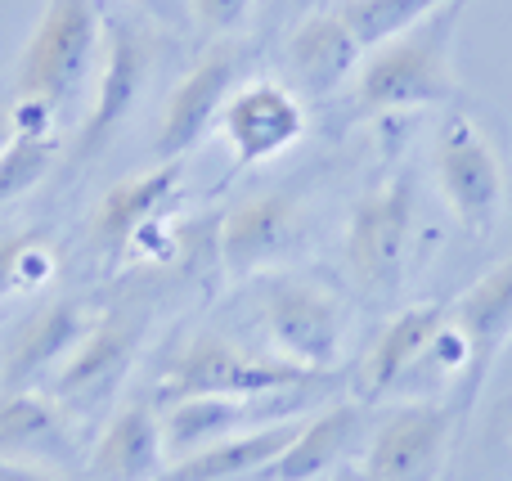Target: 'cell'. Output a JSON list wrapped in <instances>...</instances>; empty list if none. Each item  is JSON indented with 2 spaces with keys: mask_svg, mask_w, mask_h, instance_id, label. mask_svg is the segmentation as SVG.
<instances>
[{
  "mask_svg": "<svg viewBox=\"0 0 512 481\" xmlns=\"http://www.w3.org/2000/svg\"><path fill=\"white\" fill-rule=\"evenodd\" d=\"M450 320L468 342V360H472L468 387H481V378L495 369L499 351L512 342V257L499 261L495 270H486L450 306Z\"/></svg>",
  "mask_w": 512,
  "mask_h": 481,
  "instance_id": "13",
  "label": "cell"
},
{
  "mask_svg": "<svg viewBox=\"0 0 512 481\" xmlns=\"http://www.w3.org/2000/svg\"><path fill=\"white\" fill-rule=\"evenodd\" d=\"M360 59V41L333 9L301 18V27L288 36V68L306 95H333L360 72Z\"/></svg>",
  "mask_w": 512,
  "mask_h": 481,
  "instance_id": "16",
  "label": "cell"
},
{
  "mask_svg": "<svg viewBox=\"0 0 512 481\" xmlns=\"http://www.w3.org/2000/svg\"><path fill=\"white\" fill-rule=\"evenodd\" d=\"M319 374L301 365H288L279 356H252V351L234 347V342L216 338H194L180 347V356L167 369V396H239V401H256L270 392H288V387H306Z\"/></svg>",
  "mask_w": 512,
  "mask_h": 481,
  "instance_id": "6",
  "label": "cell"
},
{
  "mask_svg": "<svg viewBox=\"0 0 512 481\" xmlns=\"http://www.w3.org/2000/svg\"><path fill=\"white\" fill-rule=\"evenodd\" d=\"M216 126H221L234 162L256 167V162L279 158L283 149H292L306 135V108L279 81H248L225 99Z\"/></svg>",
  "mask_w": 512,
  "mask_h": 481,
  "instance_id": "9",
  "label": "cell"
},
{
  "mask_svg": "<svg viewBox=\"0 0 512 481\" xmlns=\"http://www.w3.org/2000/svg\"><path fill=\"white\" fill-rule=\"evenodd\" d=\"M328 481H369V473H364V468H337Z\"/></svg>",
  "mask_w": 512,
  "mask_h": 481,
  "instance_id": "27",
  "label": "cell"
},
{
  "mask_svg": "<svg viewBox=\"0 0 512 481\" xmlns=\"http://www.w3.org/2000/svg\"><path fill=\"white\" fill-rule=\"evenodd\" d=\"M450 437L454 410L432 401L400 405L373 428L360 468L369 481H436L450 455Z\"/></svg>",
  "mask_w": 512,
  "mask_h": 481,
  "instance_id": "7",
  "label": "cell"
},
{
  "mask_svg": "<svg viewBox=\"0 0 512 481\" xmlns=\"http://www.w3.org/2000/svg\"><path fill=\"white\" fill-rule=\"evenodd\" d=\"M95 481H158L167 473V450H162V423L149 405H126L90 455Z\"/></svg>",
  "mask_w": 512,
  "mask_h": 481,
  "instance_id": "19",
  "label": "cell"
},
{
  "mask_svg": "<svg viewBox=\"0 0 512 481\" xmlns=\"http://www.w3.org/2000/svg\"><path fill=\"white\" fill-rule=\"evenodd\" d=\"M0 481H59L50 468L36 464H14V459H0Z\"/></svg>",
  "mask_w": 512,
  "mask_h": 481,
  "instance_id": "26",
  "label": "cell"
},
{
  "mask_svg": "<svg viewBox=\"0 0 512 481\" xmlns=\"http://www.w3.org/2000/svg\"><path fill=\"white\" fill-rule=\"evenodd\" d=\"M301 234H306V221L288 194H256L225 212L216 252H221L225 275L248 279L256 270H270L283 257H292L301 248Z\"/></svg>",
  "mask_w": 512,
  "mask_h": 481,
  "instance_id": "8",
  "label": "cell"
},
{
  "mask_svg": "<svg viewBox=\"0 0 512 481\" xmlns=\"http://www.w3.org/2000/svg\"><path fill=\"white\" fill-rule=\"evenodd\" d=\"M248 419H252V405L239 401V396H180V401H171L167 414H158L167 468L216 446V441L248 432Z\"/></svg>",
  "mask_w": 512,
  "mask_h": 481,
  "instance_id": "22",
  "label": "cell"
},
{
  "mask_svg": "<svg viewBox=\"0 0 512 481\" xmlns=\"http://www.w3.org/2000/svg\"><path fill=\"white\" fill-rule=\"evenodd\" d=\"M252 5H256V0H189L194 18L207 27V32H216V36L243 32V27H248V18H252Z\"/></svg>",
  "mask_w": 512,
  "mask_h": 481,
  "instance_id": "25",
  "label": "cell"
},
{
  "mask_svg": "<svg viewBox=\"0 0 512 481\" xmlns=\"http://www.w3.org/2000/svg\"><path fill=\"white\" fill-rule=\"evenodd\" d=\"M445 311L450 306L441 302H423V306H405L387 329L378 333V342L369 347L364 356V369H360V383H364V396H387L396 387H405L409 378L423 369L427 351H432V338L436 329L445 324Z\"/></svg>",
  "mask_w": 512,
  "mask_h": 481,
  "instance_id": "15",
  "label": "cell"
},
{
  "mask_svg": "<svg viewBox=\"0 0 512 481\" xmlns=\"http://www.w3.org/2000/svg\"><path fill=\"white\" fill-rule=\"evenodd\" d=\"M418 234V185L396 171L351 207L346 221V266L369 297H391L405 284V266Z\"/></svg>",
  "mask_w": 512,
  "mask_h": 481,
  "instance_id": "3",
  "label": "cell"
},
{
  "mask_svg": "<svg viewBox=\"0 0 512 481\" xmlns=\"http://www.w3.org/2000/svg\"><path fill=\"white\" fill-rule=\"evenodd\" d=\"M104 54V14L95 0H45L23 54H18V99H41L54 113L95 81Z\"/></svg>",
  "mask_w": 512,
  "mask_h": 481,
  "instance_id": "2",
  "label": "cell"
},
{
  "mask_svg": "<svg viewBox=\"0 0 512 481\" xmlns=\"http://www.w3.org/2000/svg\"><path fill=\"white\" fill-rule=\"evenodd\" d=\"M0 459L14 464H36L50 468L72 459V432L54 401L27 392H5L0 396Z\"/></svg>",
  "mask_w": 512,
  "mask_h": 481,
  "instance_id": "21",
  "label": "cell"
},
{
  "mask_svg": "<svg viewBox=\"0 0 512 481\" xmlns=\"http://www.w3.org/2000/svg\"><path fill=\"white\" fill-rule=\"evenodd\" d=\"M360 428L364 423H360L355 405H333V410H324V414H310L297 437L283 446V455L270 459V464L248 481H315L319 473L342 464L346 450L360 441Z\"/></svg>",
  "mask_w": 512,
  "mask_h": 481,
  "instance_id": "20",
  "label": "cell"
},
{
  "mask_svg": "<svg viewBox=\"0 0 512 481\" xmlns=\"http://www.w3.org/2000/svg\"><path fill=\"white\" fill-rule=\"evenodd\" d=\"M54 248L45 239H0V302L27 297L54 279Z\"/></svg>",
  "mask_w": 512,
  "mask_h": 481,
  "instance_id": "24",
  "label": "cell"
},
{
  "mask_svg": "<svg viewBox=\"0 0 512 481\" xmlns=\"http://www.w3.org/2000/svg\"><path fill=\"white\" fill-rule=\"evenodd\" d=\"M301 423L306 419H279V423H261V428L239 432V437H225V441H216V446L171 464L158 481H248L261 473L270 459L283 455V446L301 432Z\"/></svg>",
  "mask_w": 512,
  "mask_h": 481,
  "instance_id": "18",
  "label": "cell"
},
{
  "mask_svg": "<svg viewBox=\"0 0 512 481\" xmlns=\"http://www.w3.org/2000/svg\"><path fill=\"white\" fill-rule=\"evenodd\" d=\"M239 50L221 45V50H207L194 68L180 77V86L167 95L162 108V126H158V153L162 162H180L216 122H221L225 99L234 95V81H239Z\"/></svg>",
  "mask_w": 512,
  "mask_h": 481,
  "instance_id": "10",
  "label": "cell"
},
{
  "mask_svg": "<svg viewBox=\"0 0 512 481\" xmlns=\"http://www.w3.org/2000/svg\"><path fill=\"white\" fill-rule=\"evenodd\" d=\"M90 315L77 302H54L41 315L18 329L14 347L5 351V365H0V387L5 392H27V383H36L41 374L59 369L63 360L77 351V342L86 338Z\"/></svg>",
  "mask_w": 512,
  "mask_h": 481,
  "instance_id": "14",
  "label": "cell"
},
{
  "mask_svg": "<svg viewBox=\"0 0 512 481\" xmlns=\"http://www.w3.org/2000/svg\"><path fill=\"white\" fill-rule=\"evenodd\" d=\"M9 135H14V126H9V113H5V108H0V153H5Z\"/></svg>",
  "mask_w": 512,
  "mask_h": 481,
  "instance_id": "28",
  "label": "cell"
},
{
  "mask_svg": "<svg viewBox=\"0 0 512 481\" xmlns=\"http://www.w3.org/2000/svg\"><path fill=\"white\" fill-rule=\"evenodd\" d=\"M445 0H337L333 14L351 27V36L360 41V50H378L382 41L409 32L414 23H423L432 9H441Z\"/></svg>",
  "mask_w": 512,
  "mask_h": 481,
  "instance_id": "23",
  "label": "cell"
},
{
  "mask_svg": "<svg viewBox=\"0 0 512 481\" xmlns=\"http://www.w3.org/2000/svg\"><path fill=\"white\" fill-rule=\"evenodd\" d=\"M176 189H180V162H158L153 171H140V176L113 185L95 207V243L122 261V252L131 248L135 234L171 207Z\"/></svg>",
  "mask_w": 512,
  "mask_h": 481,
  "instance_id": "17",
  "label": "cell"
},
{
  "mask_svg": "<svg viewBox=\"0 0 512 481\" xmlns=\"http://www.w3.org/2000/svg\"><path fill=\"white\" fill-rule=\"evenodd\" d=\"M144 72H149V50H144L140 32L126 23H104V54H99V72H95V99H90V117L77 140L81 158L99 153L122 131V122L131 117L135 99L144 90Z\"/></svg>",
  "mask_w": 512,
  "mask_h": 481,
  "instance_id": "11",
  "label": "cell"
},
{
  "mask_svg": "<svg viewBox=\"0 0 512 481\" xmlns=\"http://www.w3.org/2000/svg\"><path fill=\"white\" fill-rule=\"evenodd\" d=\"M135 351H140V320H131L122 311L99 315V320H90L77 351L59 365L54 392L63 401H104L131 374Z\"/></svg>",
  "mask_w": 512,
  "mask_h": 481,
  "instance_id": "12",
  "label": "cell"
},
{
  "mask_svg": "<svg viewBox=\"0 0 512 481\" xmlns=\"http://www.w3.org/2000/svg\"><path fill=\"white\" fill-rule=\"evenodd\" d=\"M261 324L274 342V356L324 374L337 365L346 342V311L324 284L274 275L261 288Z\"/></svg>",
  "mask_w": 512,
  "mask_h": 481,
  "instance_id": "5",
  "label": "cell"
},
{
  "mask_svg": "<svg viewBox=\"0 0 512 481\" xmlns=\"http://www.w3.org/2000/svg\"><path fill=\"white\" fill-rule=\"evenodd\" d=\"M463 18V0H445L441 9L414 23L409 32L369 50L355 72V99L369 113H405L423 104H450L459 95L454 77V32Z\"/></svg>",
  "mask_w": 512,
  "mask_h": 481,
  "instance_id": "1",
  "label": "cell"
},
{
  "mask_svg": "<svg viewBox=\"0 0 512 481\" xmlns=\"http://www.w3.org/2000/svg\"><path fill=\"white\" fill-rule=\"evenodd\" d=\"M432 176H436L445 207H450V216L468 234H490L499 225L504 203H508L504 158H499L490 135L468 113H454L436 131Z\"/></svg>",
  "mask_w": 512,
  "mask_h": 481,
  "instance_id": "4",
  "label": "cell"
}]
</instances>
